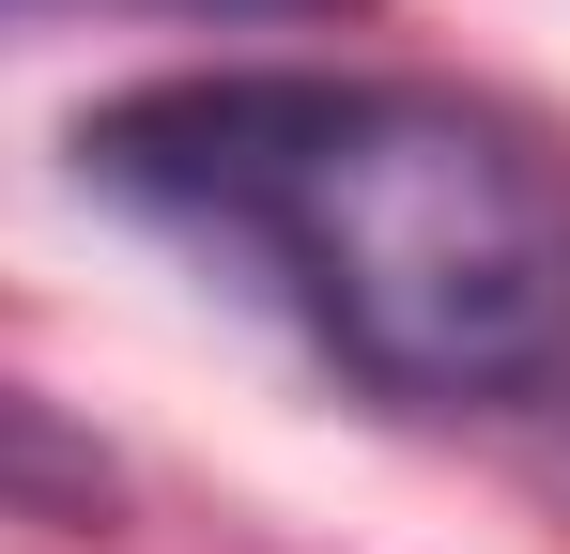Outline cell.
<instances>
[{
	"label": "cell",
	"instance_id": "6da1fadb",
	"mask_svg": "<svg viewBox=\"0 0 570 554\" xmlns=\"http://www.w3.org/2000/svg\"><path fill=\"white\" fill-rule=\"evenodd\" d=\"M78 185L263 293L385 416L570 400V155L371 62H186L78 108Z\"/></svg>",
	"mask_w": 570,
	"mask_h": 554
},
{
	"label": "cell",
	"instance_id": "3957f363",
	"mask_svg": "<svg viewBox=\"0 0 570 554\" xmlns=\"http://www.w3.org/2000/svg\"><path fill=\"white\" fill-rule=\"evenodd\" d=\"M216 16H308V0H216Z\"/></svg>",
	"mask_w": 570,
	"mask_h": 554
},
{
	"label": "cell",
	"instance_id": "7a4b0ae2",
	"mask_svg": "<svg viewBox=\"0 0 570 554\" xmlns=\"http://www.w3.org/2000/svg\"><path fill=\"white\" fill-rule=\"evenodd\" d=\"M0 524H47V540L124 524V462H108L62 400H31V385H0Z\"/></svg>",
	"mask_w": 570,
	"mask_h": 554
}]
</instances>
